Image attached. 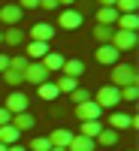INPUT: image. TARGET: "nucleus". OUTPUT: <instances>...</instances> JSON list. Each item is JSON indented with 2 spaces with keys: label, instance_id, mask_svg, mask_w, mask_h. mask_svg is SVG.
Instances as JSON below:
<instances>
[{
  "label": "nucleus",
  "instance_id": "15",
  "mask_svg": "<svg viewBox=\"0 0 139 151\" xmlns=\"http://www.w3.org/2000/svg\"><path fill=\"white\" fill-rule=\"evenodd\" d=\"M64 60H67L64 55H58V52H48V55H45V58L40 60V64L45 67V73H60V67H64Z\"/></svg>",
  "mask_w": 139,
  "mask_h": 151
},
{
  "label": "nucleus",
  "instance_id": "26",
  "mask_svg": "<svg viewBox=\"0 0 139 151\" xmlns=\"http://www.w3.org/2000/svg\"><path fill=\"white\" fill-rule=\"evenodd\" d=\"M0 76H3V82H6L9 88H18V85H24V73H18V70H9V67H6Z\"/></svg>",
  "mask_w": 139,
  "mask_h": 151
},
{
  "label": "nucleus",
  "instance_id": "17",
  "mask_svg": "<svg viewBox=\"0 0 139 151\" xmlns=\"http://www.w3.org/2000/svg\"><path fill=\"white\" fill-rule=\"evenodd\" d=\"M45 55H48V42H33V40H30L27 48H24V58H27V60H30V58H33V60H42Z\"/></svg>",
  "mask_w": 139,
  "mask_h": 151
},
{
  "label": "nucleus",
  "instance_id": "2",
  "mask_svg": "<svg viewBox=\"0 0 139 151\" xmlns=\"http://www.w3.org/2000/svg\"><path fill=\"white\" fill-rule=\"evenodd\" d=\"M112 85H115V88L136 85V67L133 64H115V67H112Z\"/></svg>",
  "mask_w": 139,
  "mask_h": 151
},
{
  "label": "nucleus",
  "instance_id": "5",
  "mask_svg": "<svg viewBox=\"0 0 139 151\" xmlns=\"http://www.w3.org/2000/svg\"><path fill=\"white\" fill-rule=\"evenodd\" d=\"M24 18V9L18 3H6L0 6V24H6V27H18V21Z\"/></svg>",
  "mask_w": 139,
  "mask_h": 151
},
{
  "label": "nucleus",
  "instance_id": "4",
  "mask_svg": "<svg viewBox=\"0 0 139 151\" xmlns=\"http://www.w3.org/2000/svg\"><path fill=\"white\" fill-rule=\"evenodd\" d=\"M82 21H85L82 9H73V6H67V9L58 15V27H64V30H76V27H82Z\"/></svg>",
  "mask_w": 139,
  "mask_h": 151
},
{
  "label": "nucleus",
  "instance_id": "22",
  "mask_svg": "<svg viewBox=\"0 0 139 151\" xmlns=\"http://www.w3.org/2000/svg\"><path fill=\"white\" fill-rule=\"evenodd\" d=\"M3 42L6 45H21L24 42V30L21 27H6L3 30Z\"/></svg>",
  "mask_w": 139,
  "mask_h": 151
},
{
  "label": "nucleus",
  "instance_id": "33",
  "mask_svg": "<svg viewBox=\"0 0 139 151\" xmlns=\"http://www.w3.org/2000/svg\"><path fill=\"white\" fill-rule=\"evenodd\" d=\"M40 9H45V12L58 9V0H40Z\"/></svg>",
  "mask_w": 139,
  "mask_h": 151
},
{
  "label": "nucleus",
  "instance_id": "38",
  "mask_svg": "<svg viewBox=\"0 0 139 151\" xmlns=\"http://www.w3.org/2000/svg\"><path fill=\"white\" fill-rule=\"evenodd\" d=\"M73 3H76V0H58V6H64V9H67V6H73Z\"/></svg>",
  "mask_w": 139,
  "mask_h": 151
},
{
  "label": "nucleus",
  "instance_id": "3",
  "mask_svg": "<svg viewBox=\"0 0 139 151\" xmlns=\"http://www.w3.org/2000/svg\"><path fill=\"white\" fill-rule=\"evenodd\" d=\"M136 40H139V36H136L133 30H115V33H112V40H109V45L121 55V52H130V48H136Z\"/></svg>",
  "mask_w": 139,
  "mask_h": 151
},
{
  "label": "nucleus",
  "instance_id": "29",
  "mask_svg": "<svg viewBox=\"0 0 139 151\" xmlns=\"http://www.w3.org/2000/svg\"><path fill=\"white\" fill-rule=\"evenodd\" d=\"M27 151H52V142H48V136H36V139L30 142Z\"/></svg>",
  "mask_w": 139,
  "mask_h": 151
},
{
  "label": "nucleus",
  "instance_id": "16",
  "mask_svg": "<svg viewBox=\"0 0 139 151\" xmlns=\"http://www.w3.org/2000/svg\"><path fill=\"white\" fill-rule=\"evenodd\" d=\"M82 73H85V64L79 58H70V60H64V67H60V76H70V79H79Z\"/></svg>",
  "mask_w": 139,
  "mask_h": 151
},
{
  "label": "nucleus",
  "instance_id": "24",
  "mask_svg": "<svg viewBox=\"0 0 139 151\" xmlns=\"http://www.w3.org/2000/svg\"><path fill=\"white\" fill-rule=\"evenodd\" d=\"M55 88H58V94H73L76 88H79V79H70V76H60V79L55 82Z\"/></svg>",
  "mask_w": 139,
  "mask_h": 151
},
{
  "label": "nucleus",
  "instance_id": "11",
  "mask_svg": "<svg viewBox=\"0 0 139 151\" xmlns=\"http://www.w3.org/2000/svg\"><path fill=\"white\" fill-rule=\"evenodd\" d=\"M73 130H67V127H58L55 133H48V142H52V148H70V142H73Z\"/></svg>",
  "mask_w": 139,
  "mask_h": 151
},
{
  "label": "nucleus",
  "instance_id": "42",
  "mask_svg": "<svg viewBox=\"0 0 139 151\" xmlns=\"http://www.w3.org/2000/svg\"><path fill=\"white\" fill-rule=\"evenodd\" d=\"M0 151H6V145H0Z\"/></svg>",
  "mask_w": 139,
  "mask_h": 151
},
{
  "label": "nucleus",
  "instance_id": "6",
  "mask_svg": "<svg viewBox=\"0 0 139 151\" xmlns=\"http://www.w3.org/2000/svg\"><path fill=\"white\" fill-rule=\"evenodd\" d=\"M9 115H18V112H27L30 109V100H27V94H21V91H12L9 97H6V106H3Z\"/></svg>",
  "mask_w": 139,
  "mask_h": 151
},
{
  "label": "nucleus",
  "instance_id": "7",
  "mask_svg": "<svg viewBox=\"0 0 139 151\" xmlns=\"http://www.w3.org/2000/svg\"><path fill=\"white\" fill-rule=\"evenodd\" d=\"M79 121H100V115H103V109H100L94 100H88V103H79L76 106V112H73Z\"/></svg>",
  "mask_w": 139,
  "mask_h": 151
},
{
  "label": "nucleus",
  "instance_id": "10",
  "mask_svg": "<svg viewBox=\"0 0 139 151\" xmlns=\"http://www.w3.org/2000/svg\"><path fill=\"white\" fill-rule=\"evenodd\" d=\"M127 127H136V118L133 115H124V112H112V115H109V130L121 133V130H127Z\"/></svg>",
  "mask_w": 139,
  "mask_h": 151
},
{
  "label": "nucleus",
  "instance_id": "21",
  "mask_svg": "<svg viewBox=\"0 0 139 151\" xmlns=\"http://www.w3.org/2000/svg\"><path fill=\"white\" fill-rule=\"evenodd\" d=\"M94 145H97L94 139H88V136H79V133H76L67 151H94Z\"/></svg>",
  "mask_w": 139,
  "mask_h": 151
},
{
  "label": "nucleus",
  "instance_id": "36",
  "mask_svg": "<svg viewBox=\"0 0 139 151\" xmlns=\"http://www.w3.org/2000/svg\"><path fill=\"white\" fill-rule=\"evenodd\" d=\"M6 67H9V58H6V55H3V52H0V73H3V70H6Z\"/></svg>",
  "mask_w": 139,
  "mask_h": 151
},
{
  "label": "nucleus",
  "instance_id": "31",
  "mask_svg": "<svg viewBox=\"0 0 139 151\" xmlns=\"http://www.w3.org/2000/svg\"><path fill=\"white\" fill-rule=\"evenodd\" d=\"M30 60L24 58V55H15V58H9V70H18V73H24V67H27Z\"/></svg>",
  "mask_w": 139,
  "mask_h": 151
},
{
  "label": "nucleus",
  "instance_id": "37",
  "mask_svg": "<svg viewBox=\"0 0 139 151\" xmlns=\"http://www.w3.org/2000/svg\"><path fill=\"white\" fill-rule=\"evenodd\" d=\"M118 0H97V6H115Z\"/></svg>",
  "mask_w": 139,
  "mask_h": 151
},
{
  "label": "nucleus",
  "instance_id": "18",
  "mask_svg": "<svg viewBox=\"0 0 139 151\" xmlns=\"http://www.w3.org/2000/svg\"><path fill=\"white\" fill-rule=\"evenodd\" d=\"M18 139H21V133H18L15 127H12V124H6V127H0V145H6V148H9V145H15Z\"/></svg>",
  "mask_w": 139,
  "mask_h": 151
},
{
  "label": "nucleus",
  "instance_id": "14",
  "mask_svg": "<svg viewBox=\"0 0 139 151\" xmlns=\"http://www.w3.org/2000/svg\"><path fill=\"white\" fill-rule=\"evenodd\" d=\"M118 21V9L115 6H97V24H109V27H115Z\"/></svg>",
  "mask_w": 139,
  "mask_h": 151
},
{
  "label": "nucleus",
  "instance_id": "28",
  "mask_svg": "<svg viewBox=\"0 0 139 151\" xmlns=\"http://www.w3.org/2000/svg\"><path fill=\"white\" fill-rule=\"evenodd\" d=\"M136 6H139V0H118L115 3L118 15H130V12H136Z\"/></svg>",
  "mask_w": 139,
  "mask_h": 151
},
{
  "label": "nucleus",
  "instance_id": "19",
  "mask_svg": "<svg viewBox=\"0 0 139 151\" xmlns=\"http://www.w3.org/2000/svg\"><path fill=\"white\" fill-rule=\"evenodd\" d=\"M118 139H121V133H115V130H109V127H103V130H100V136H97L94 142H100L103 148H112V145H118Z\"/></svg>",
  "mask_w": 139,
  "mask_h": 151
},
{
  "label": "nucleus",
  "instance_id": "8",
  "mask_svg": "<svg viewBox=\"0 0 139 151\" xmlns=\"http://www.w3.org/2000/svg\"><path fill=\"white\" fill-rule=\"evenodd\" d=\"M30 40L33 42H52L55 40V24H48V21L33 24V27H30Z\"/></svg>",
  "mask_w": 139,
  "mask_h": 151
},
{
  "label": "nucleus",
  "instance_id": "41",
  "mask_svg": "<svg viewBox=\"0 0 139 151\" xmlns=\"http://www.w3.org/2000/svg\"><path fill=\"white\" fill-rule=\"evenodd\" d=\"M0 42H3V30H0Z\"/></svg>",
  "mask_w": 139,
  "mask_h": 151
},
{
  "label": "nucleus",
  "instance_id": "30",
  "mask_svg": "<svg viewBox=\"0 0 139 151\" xmlns=\"http://www.w3.org/2000/svg\"><path fill=\"white\" fill-rule=\"evenodd\" d=\"M70 97H73V106H79V103H88V100H91V91H88V88H76Z\"/></svg>",
  "mask_w": 139,
  "mask_h": 151
},
{
  "label": "nucleus",
  "instance_id": "39",
  "mask_svg": "<svg viewBox=\"0 0 139 151\" xmlns=\"http://www.w3.org/2000/svg\"><path fill=\"white\" fill-rule=\"evenodd\" d=\"M6 151H24V145H18V142H15V145H9Z\"/></svg>",
  "mask_w": 139,
  "mask_h": 151
},
{
  "label": "nucleus",
  "instance_id": "12",
  "mask_svg": "<svg viewBox=\"0 0 139 151\" xmlns=\"http://www.w3.org/2000/svg\"><path fill=\"white\" fill-rule=\"evenodd\" d=\"M97 64H109V67H115V64H121V55H118L109 42H106V45H97Z\"/></svg>",
  "mask_w": 139,
  "mask_h": 151
},
{
  "label": "nucleus",
  "instance_id": "35",
  "mask_svg": "<svg viewBox=\"0 0 139 151\" xmlns=\"http://www.w3.org/2000/svg\"><path fill=\"white\" fill-rule=\"evenodd\" d=\"M12 121V115H9V112L3 109V106H0V127H6V124Z\"/></svg>",
  "mask_w": 139,
  "mask_h": 151
},
{
  "label": "nucleus",
  "instance_id": "25",
  "mask_svg": "<svg viewBox=\"0 0 139 151\" xmlns=\"http://www.w3.org/2000/svg\"><path fill=\"white\" fill-rule=\"evenodd\" d=\"M36 94H40V100H48V103L60 97V94H58V88H55V82H42L40 88H36Z\"/></svg>",
  "mask_w": 139,
  "mask_h": 151
},
{
  "label": "nucleus",
  "instance_id": "40",
  "mask_svg": "<svg viewBox=\"0 0 139 151\" xmlns=\"http://www.w3.org/2000/svg\"><path fill=\"white\" fill-rule=\"evenodd\" d=\"M52 151H67V148H52Z\"/></svg>",
  "mask_w": 139,
  "mask_h": 151
},
{
  "label": "nucleus",
  "instance_id": "20",
  "mask_svg": "<svg viewBox=\"0 0 139 151\" xmlns=\"http://www.w3.org/2000/svg\"><path fill=\"white\" fill-rule=\"evenodd\" d=\"M136 27H139L136 12H130V15H118V21H115V30H133L136 33Z\"/></svg>",
  "mask_w": 139,
  "mask_h": 151
},
{
  "label": "nucleus",
  "instance_id": "9",
  "mask_svg": "<svg viewBox=\"0 0 139 151\" xmlns=\"http://www.w3.org/2000/svg\"><path fill=\"white\" fill-rule=\"evenodd\" d=\"M24 82H30V85H36V88H40L42 82H48L45 67H42V64H27V67H24Z\"/></svg>",
  "mask_w": 139,
  "mask_h": 151
},
{
  "label": "nucleus",
  "instance_id": "34",
  "mask_svg": "<svg viewBox=\"0 0 139 151\" xmlns=\"http://www.w3.org/2000/svg\"><path fill=\"white\" fill-rule=\"evenodd\" d=\"M18 6H21V9H36V6H40V0H18Z\"/></svg>",
  "mask_w": 139,
  "mask_h": 151
},
{
  "label": "nucleus",
  "instance_id": "23",
  "mask_svg": "<svg viewBox=\"0 0 139 151\" xmlns=\"http://www.w3.org/2000/svg\"><path fill=\"white\" fill-rule=\"evenodd\" d=\"M100 130H103V124H100V121H82V130H79V136L97 139V136H100Z\"/></svg>",
  "mask_w": 139,
  "mask_h": 151
},
{
  "label": "nucleus",
  "instance_id": "13",
  "mask_svg": "<svg viewBox=\"0 0 139 151\" xmlns=\"http://www.w3.org/2000/svg\"><path fill=\"white\" fill-rule=\"evenodd\" d=\"M12 127H15L18 133H24V130H33V124H36V118L30 115V112H18V115H12Z\"/></svg>",
  "mask_w": 139,
  "mask_h": 151
},
{
  "label": "nucleus",
  "instance_id": "1",
  "mask_svg": "<svg viewBox=\"0 0 139 151\" xmlns=\"http://www.w3.org/2000/svg\"><path fill=\"white\" fill-rule=\"evenodd\" d=\"M91 100L106 112V109H115L121 103V91H118L115 85H103V88H97V94H91Z\"/></svg>",
  "mask_w": 139,
  "mask_h": 151
},
{
  "label": "nucleus",
  "instance_id": "27",
  "mask_svg": "<svg viewBox=\"0 0 139 151\" xmlns=\"http://www.w3.org/2000/svg\"><path fill=\"white\" fill-rule=\"evenodd\" d=\"M112 33H115V27H109V24H97V27H94V40H97L100 45H106V42L112 40Z\"/></svg>",
  "mask_w": 139,
  "mask_h": 151
},
{
  "label": "nucleus",
  "instance_id": "32",
  "mask_svg": "<svg viewBox=\"0 0 139 151\" xmlns=\"http://www.w3.org/2000/svg\"><path fill=\"white\" fill-rule=\"evenodd\" d=\"M118 91H121V100H130V103H133V100L139 97V91H136V85H127V88H118Z\"/></svg>",
  "mask_w": 139,
  "mask_h": 151
}]
</instances>
